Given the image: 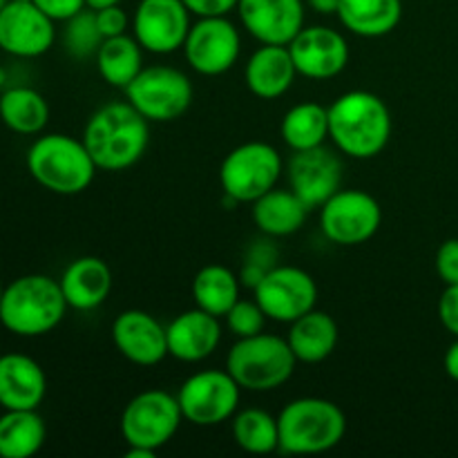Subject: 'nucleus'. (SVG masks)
Returning a JSON list of instances; mask_svg holds the SVG:
<instances>
[{
  "label": "nucleus",
  "mask_w": 458,
  "mask_h": 458,
  "mask_svg": "<svg viewBox=\"0 0 458 458\" xmlns=\"http://www.w3.org/2000/svg\"><path fill=\"white\" fill-rule=\"evenodd\" d=\"M81 139L98 170L121 173L132 168L146 155L150 121L132 103H107L89 116Z\"/></svg>",
  "instance_id": "nucleus-1"
},
{
  "label": "nucleus",
  "mask_w": 458,
  "mask_h": 458,
  "mask_svg": "<svg viewBox=\"0 0 458 458\" xmlns=\"http://www.w3.org/2000/svg\"><path fill=\"white\" fill-rule=\"evenodd\" d=\"M329 139L352 159H374L392 139L387 103L367 89H352L329 106Z\"/></svg>",
  "instance_id": "nucleus-2"
},
{
  "label": "nucleus",
  "mask_w": 458,
  "mask_h": 458,
  "mask_svg": "<svg viewBox=\"0 0 458 458\" xmlns=\"http://www.w3.org/2000/svg\"><path fill=\"white\" fill-rule=\"evenodd\" d=\"M67 309L58 280L31 273L4 286L0 325L21 338H38L61 325Z\"/></svg>",
  "instance_id": "nucleus-3"
},
{
  "label": "nucleus",
  "mask_w": 458,
  "mask_h": 458,
  "mask_svg": "<svg viewBox=\"0 0 458 458\" xmlns=\"http://www.w3.org/2000/svg\"><path fill=\"white\" fill-rule=\"evenodd\" d=\"M31 179L56 195H79L92 186L97 164L83 139L70 134H43L30 146L25 157Z\"/></svg>",
  "instance_id": "nucleus-4"
},
{
  "label": "nucleus",
  "mask_w": 458,
  "mask_h": 458,
  "mask_svg": "<svg viewBox=\"0 0 458 458\" xmlns=\"http://www.w3.org/2000/svg\"><path fill=\"white\" fill-rule=\"evenodd\" d=\"M280 452L284 454H325L340 445L347 432V416L335 403L318 396L295 398L277 416Z\"/></svg>",
  "instance_id": "nucleus-5"
},
{
  "label": "nucleus",
  "mask_w": 458,
  "mask_h": 458,
  "mask_svg": "<svg viewBox=\"0 0 458 458\" xmlns=\"http://www.w3.org/2000/svg\"><path fill=\"white\" fill-rule=\"evenodd\" d=\"M298 358L291 352L286 338L273 334H258L237 338L226 356V369L246 392H273L293 376Z\"/></svg>",
  "instance_id": "nucleus-6"
},
{
  "label": "nucleus",
  "mask_w": 458,
  "mask_h": 458,
  "mask_svg": "<svg viewBox=\"0 0 458 458\" xmlns=\"http://www.w3.org/2000/svg\"><path fill=\"white\" fill-rule=\"evenodd\" d=\"M282 155L264 141H249L233 148L219 165V183L235 204H253L277 186L282 177Z\"/></svg>",
  "instance_id": "nucleus-7"
},
{
  "label": "nucleus",
  "mask_w": 458,
  "mask_h": 458,
  "mask_svg": "<svg viewBox=\"0 0 458 458\" xmlns=\"http://www.w3.org/2000/svg\"><path fill=\"white\" fill-rule=\"evenodd\" d=\"M123 92L128 103H132L150 123L177 121L186 114L195 97L191 79L170 65L143 67Z\"/></svg>",
  "instance_id": "nucleus-8"
},
{
  "label": "nucleus",
  "mask_w": 458,
  "mask_h": 458,
  "mask_svg": "<svg viewBox=\"0 0 458 458\" xmlns=\"http://www.w3.org/2000/svg\"><path fill=\"white\" fill-rule=\"evenodd\" d=\"M182 420L177 396L164 389H146L125 405L121 414V434L128 447L157 452L173 441Z\"/></svg>",
  "instance_id": "nucleus-9"
},
{
  "label": "nucleus",
  "mask_w": 458,
  "mask_h": 458,
  "mask_svg": "<svg viewBox=\"0 0 458 458\" xmlns=\"http://www.w3.org/2000/svg\"><path fill=\"white\" fill-rule=\"evenodd\" d=\"M242 387L228 369H204L188 376L177 392L183 420L197 428H215L237 414Z\"/></svg>",
  "instance_id": "nucleus-10"
},
{
  "label": "nucleus",
  "mask_w": 458,
  "mask_h": 458,
  "mask_svg": "<svg viewBox=\"0 0 458 458\" xmlns=\"http://www.w3.org/2000/svg\"><path fill=\"white\" fill-rule=\"evenodd\" d=\"M383 224V208L367 191L340 188L320 206V228L325 237L340 246L369 242Z\"/></svg>",
  "instance_id": "nucleus-11"
},
{
  "label": "nucleus",
  "mask_w": 458,
  "mask_h": 458,
  "mask_svg": "<svg viewBox=\"0 0 458 458\" xmlns=\"http://www.w3.org/2000/svg\"><path fill=\"white\" fill-rule=\"evenodd\" d=\"M183 58L201 76H222L237 63L242 36L228 16L197 18L183 40Z\"/></svg>",
  "instance_id": "nucleus-12"
},
{
  "label": "nucleus",
  "mask_w": 458,
  "mask_h": 458,
  "mask_svg": "<svg viewBox=\"0 0 458 458\" xmlns=\"http://www.w3.org/2000/svg\"><path fill=\"white\" fill-rule=\"evenodd\" d=\"M253 298L264 309L268 320L291 325L316 309L318 284L302 268L277 264L259 282L258 289L253 291Z\"/></svg>",
  "instance_id": "nucleus-13"
},
{
  "label": "nucleus",
  "mask_w": 458,
  "mask_h": 458,
  "mask_svg": "<svg viewBox=\"0 0 458 458\" xmlns=\"http://www.w3.org/2000/svg\"><path fill=\"white\" fill-rule=\"evenodd\" d=\"M192 13L183 0H139L132 13V36L150 54H173L183 47Z\"/></svg>",
  "instance_id": "nucleus-14"
},
{
  "label": "nucleus",
  "mask_w": 458,
  "mask_h": 458,
  "mask_svg": "<svg viewBox=\"0 0 458 458\" xmlns=\"http://www.w3.org/2000/svg\"><path fill=\"white\" fill-rule=\"evenodd\" d=\"M56 27L31 0H9L0 12V49L16 58H38L52 49Z\"/></svg>",
  "instance_id": "nucleus-15"
},
{
  "label": "nucleus",
  "mask_w": 458,
  "mask_h": 458,
  "mask_svg": "<svg viewBox=\"0 0 458 458\" xmlns=\"http://www.w3.org/2000/svg\"><path fill=\"white\" fill-rule=\"evenodd\" d=\"M286 47L298 74L311 81L334 79L343 74L349 63L347 38L327 25L302 27Z\"/></svg>",
  "instance_id": "nucleus-16"
},
{
  "label": "nucleus",
  "mask_w": 458,
  "mask_h": 458,
  "mask_svg": "<svg viewBox=\"0 0 458 458\" xmlns=\"http://www.w3.org/2000/svg\"><path fill=\"white\" fill-rule=\"evenodd\" d=\"M289 188L307 204L309 210L320 208L343 183V164L338 155L325 146L293 152L286 165Z\"/></svg>",
  "instance_id": "nucleus-17"
},
{
  "label": "nucleus",
  "mask_w": 458,
  "mask_h": 458,
  "mask_svg": "<svg viewBox=\"0 0 458 458\" xmlns=\"http://www.w3.org/2000/svg\"><path fill=\"white\" fill-rule=\"evenodd\" d=\"M112 343L125 360L139 367H155L168 358L165 327L141 309H128L114 318Z\"/></svg>",
  "instance_id": "nucleus-18"
},
{
  "label": "nucleus",
  "mask_w": 458,
  "mask_h": 458,
  "mask_svg": "<svg viewBox=\"0 0 458 458\" xmlns=\"http://www.w3.org/2000/svg\"><path fill=\"white\" fill-rule=\"evenodd\" d=\"M235 12L262 45H289L304 27V0H240Z\"/></svg>",
  "instance_id": "nucleus-19"
},
{
  "label": "nucleus",
  "mask_w": 458,
  "mask_h": 458,
  "mask_svg": "<svg viewBox=\"0 0 458 458\" xmlns=\"http://www.w3.org/2000/svg\"><path fill=\"white\" fill-rule=\"evenodd\" d=\"M168 356L182 362H201L217 352L222 343V325L217 316L191 309L165 327Z\"/></svg>",
  "instance_id": "nucleus-20"
},
{
  "label": "nucleus",
  "mask_w": 458,
  "mask_h": 458,
  "mask_svg": "<svg viewBox=\"0 0 458 458\" xmlns=\"http://www.w3.org/2000/svg\"><path fill=\"white\" fill-rule=\"evenodd\" d=\"M47 394L45 371L25 353L0 356V407L3 410H38Z\"/></svg>",
  "instance_id": "nucleus-21"
},
{
  "label": "nucleus",
  "mask_w": 458,
  "mask_h": 458,
  "mask_svg": "<svg viewBox=\"0 0 458 458\" xmlns=\"http://www.w3.org/2000/svg\"><path fill=\"white\" fill-rule=\"evenodd\" d=\"M67 307L74 311H94L107 300L112 291V271L101 258L83 255L67 264L61 280Z\"/></svg>",
  "instance_id": "nucleus-22"
},
{
  "label": "nucleus",
  "mask_w": 458,
  "mask_h": 458,
  "mask_svg": "<svg viewBox=\"0 0 458 458\" xmlns=\"http://www.w3.org/2000/svg\"><path fill=\"white\" fill-rule=\"evenodd\" d=\"M298 70L286 45H262L250 54L246 63V88L264 101H273L286 94L293 85Z\"/></svg>",
  "instance_id": "nucleus-23"
},
{
  "label": "nucleus",
  "mask_w": 458,
  "mask_h": 458,
  "mask_svg": "<svg viewBox=\"0 0 458 458\" xmlns=\"http://www.w3.org/2000/svg\"><path fill=\"white\" fill-rule=\"evenodd\" d=\"M338 322L329 313L318 311V309L291 322V329L286 334L291 352L298 358V362H304V365H318L327 360L338 347Z\"/></svg>",
  "instance_id": "nucleus-24"
},
{
  "label": "nucleus",
  "mask_w": 458,
  "mask_h": 458,
  "mask_svg": "<svg viewBox=\"0 0 458 458\" xmlns=\"http://www.w3.org/2000/svg\"><path fill=\"white\" fill-rule=\"evenodd\" d=\"M309 208L293 191L273 188L253 201V222L262 235L289 237L307 222Z\"/></svg>",
  "instance_id": "nucleus-25"
},
{
  "label": "nucleus",
  "mask_w": 458,
  "mask_h": 458,
  "mask_svg": "<svg viewBox=\"0 0 458 458\" xmlns=\"http://www.w3.org/2000/svg\"><path fill=\"white\" fill-rule=\"evenodd\" d=\"M335 16L344 30L360 38L392 34L403 18V0H340Z\"/></svg>",
  "instance_id": "nucleus-26"
},
{
  "label": "nucleus",
  "mask_w": 458,
  "mask_h": 458,
  "mask_svg": "<svg viewBox=\"0 0 458 458\" xmlns=\"http://www.w3.org/2000/svg\"><path fill=\"white\" fill-rule=\"evenodd\" d=\"M47 438L38 410H4L0 416V458H30L38 454Z\"/></svg>",
  "instance_id": "nucleus-27"
},
{
  "label": "nucleus",
  "mask_w": 458,
  "mask_h": 458,
  "mask_svg": "<svg viewBox=\"0 0 458 458\" xmlns=\"http://www.w3.org/2000/svg\"><path fill=\"white\" fill-rule=\"evenodd\" d=\"M143 52L139 40L130 34L112 36L101 43L97 52V70L112 88L125 89L143 70Z\"/></svg>",
  "instance_id": "nucleus-28"
},
{
  "label": "nucleus",
  "mask_w": 458,
  "mask_h": 458,
  "mask_svg": "<svg viewBox=\"0 0 458 458\" xmlns=\"http://www.w3.org/2000/svg\"><path fill=\"white\" fill-rule=\"evenodd\" d=\"M240 277L224 264H208L199 268L192 280V298L197 309L210 316L224 318L240 300Z\"/></svg>",
  "instance_id": "nucleus-29"
},
{
  "label": "nucleus",
  "mask_w": 458,
  "mask_h": 458,
  "mask_svg": "<svg viewBox=\"0 0 458 458\" xmlns=\"http://www.w3.org/2000/svg\"><path fill=\"white\" fill-rule=\"evenodd\" d=\"M0 121L16 134H38L49 121V106L34 88H7L0 94Z\"/></svg>",
  "instance_id": "nucleus-30"
},
{
  "label": "nucleus",
  "mask_w": 458,
  "mask_h": 458,
  "mask_svg": "<svg viewBox=\"0 0 458 458\" xmlns=\"http://www.w3.org/2000/svg\"><path fill=\"white\" fill-rule=\"evenodd\" d=\"M280 132L293 152L325 146L329 139V107L316 101L298 103L284 114Z\"/></svg>",
  "instance_id": "nucleus-31"
},
{
  "label": "nucleus",
  "mask_w": 458,
  "mask_h": 458,
  "mask_svg": "<svg viewBox=\"0 0 458 458\" xmlns=\"http://www.w3.org/2000/svg\"><path fill=\"white\" fill-rule=\"evenodd\" d=\"M233 438L249 454H273L280 450V425L268 411L249 407L233 416Z\"/></svg>",
  "instance_id": "nucleus-32"
},
{
  "label": "nucleus",
  "mask_w": 458,
  "mask_h": 458,
  "mask_svg": "<svg viewBox=\"0 0 458 458\" xmlns=\"http://www.w3.org/2000/svg\"><path fill=\"white\" fill-rule=\"evenodd\" d=\"M106 40L97 22V12L94 9H81L72 18H67L63 27V47L72 58H89L97 56L98 47Z\"/></svg>",
  "instance_id": "nucleus-33"
},
{
  "label": "nucleus",
  "mask_w": 458,
  "mask_h": 458,
  "mask_svg": "<svg viewBox=\"0 0 458 458\" xmlns=\"http://www.w3.org/2000/svg\"><path fill=\"white\" fill-rule=\"evenodd\" d=\"M226 327L235 338H250V335L262 334L267 327V313L259 307L258 300H237L231 307V311L224 316Z\"/></svg>",
  "instance_id": "nucleus-34"
},
{
  "label": "nucleus",
  "mask_w": 458,
  "mask_h": 458,
  "mask_svg": "<svg viewBox=\"0 0 458 458\" xmlns=\"http://www.w3.org/2000/svg\"><path fill=\"white\" fill-rule=\"evenodd\" d=\"M277 262H280V250H277V246L268 240V235H264V240H255L253 244L246 249L244 262L242 264H250V267H258L268 273L271 268L277 267Z\"/></svg>",
  "instance_id": "nucleus-35"
},
{
  "label": "nucleus",
  "mask_w": 458,
  "mask_h": 458,
  "mask_svg": "<svg viewBox=\"0 0 458 458\" xmlns=\"http://www.w3.org/2000/svg\"><path fill=\"white\" fill-rule=\"evenodd\" d=\"M437 273L443 284H458V240H445L437 250Z\"/></svg>",
  "instance_id": "nucleus-36"
},
{
  "label": "nucleus",
  "mask_w": 458,
  "mask_h": 458,
  "mask_svg": "<svg viewBox=\"0 0 458 458\" xmlns=\"http://www.w3.org/2000/svg\"><path fill=\"white\" fill-rule=\"evenodd\" d=\"M97 22H98V30H101V34L106 36V38L125 34V30L132 27V18H128V13L121 9V4H112V7L98 9Z\"/></svg>",
  "instance_id": "nucleus-37"
},
{
  "label": "nucleus",
  "mask_w": 458,
  "mask_h": 458,
  "mask_svg": "<svg viewBox=\"0 0 458 458\" xmlns=\"http://www.w3.org/2000/svg\"><path fill=\"white\" fill-rule=\"evenodd\" d=\"M438 320L458 338V284H447L438 298Z\"/></svg>",
  "instance_id": "nucleus-38"
},
{
  "label": "nucleus",
  "mask_w": 458,
  "mask_h": 458,
  "mask_svg": "<svg viewBox=\"0 0 458 458\" xmlns=\"http://www.w3.org/2000/svg\"><path fill=\"white\" fill-rule=\"evenodd\" d=\"M43 13H47L54 22H65L81 9H85V0H31Z\"/></svg>",
  "instance_id": "nucleus-39"
},
{
  "label": "nucleus",
  "mask_w": 458,
  "mask_h": 458,
  "mask_svg": "<svg viewBox=\"0 0 458 458\" xmlns=\"http://www.w3.org/2000/svg\"><path fill=\"white\" fill-rule=\"evenodd\" d=\"M240 0H183L188 12L195 18H210V16H228L233 9H237Z\"/></svg>",
  "instance_id": "nucleus-40"
},
{
  "label": "nucleus",
  "mask_w": 458,
  "mask_h": 458,
  "mask_svg": "<svg viewBox=\"0 0 458 458\" xmlns=\"http://www.w3.org/2000/svg\"><path fill=\"white\" fill-rule=\"evenodd\" d=\"M443 367H445V374L458 383V338L447 347L445 358H443Z\"/></svg>",
  "instance_id": "nucleus-41"
},
{
  "label": "nucleus",
  "mask_w": 458,
  "mask_h": 458,
  "mask_svg": "<svg viewBox=\"0 0 458 458\" xmlns=\"http://www.w3.org/2000/svg\"><path fill=\"white\" fill-rule=\"evenodd\" d=\"M309 9H313L316 13H322V16H334L338 13L340 0H307Z\"/></svg>",
  "instance_id": "nucleus-42"
},
{
  "label": "nucleus",
  "mask_w": 458,
  "mask_h": 458,
  "mask_svg": "<svg viewBox=\"0 0 458 458\" xmlns=\"http://www.w3.org/2000/svg\"><path fill=\"white\" fill-rule=\"evenodd\" d=\"M112 4H121V0H85V7L94 9V12H98V9H106V7H112Z\"/></svg>",
  "instance_id": "nucleus-43"
},
{
  "label": "nucleus",
  "mask_w": 458,
  "mask_h": 458,
  "mask_svg": "<svg viewBox=\"0 0 458 458\" xmlns=\"http://www.w3.org/2000/svg\"><path fill=\"white\" fill-rule=\"evenodd\" d=\"M4 83H7V72H4L3 67H0V88H3Z\"/></svg>",
  "instance_id": "nucleus-44"
},
{
  "label": "nucleus",
  "mask_w": 458,
  "mask_h": 458,
  "mask_svg": "<svg viewBox=\"0 0 458 458\" xmlns=\"http://www.w3.org/2000/svg\"><path fill=\"white\" fill-rule=\"evenodd\" d=\"M3 293H4V286L0 284V304H3Z\"/></svg>",
  "instance_id": "nucleus-45"
},
{
  "label": "nucleus",
  "mask_w": 458,
  "mask_h": 458,
  "mask_svg": "<svg viewBox=\"0 0 458 458\" xmlns=\"http://www.w3.org/2000/svg\"><path fill=\"white\" fill-rule=\"evenodd\" d=\"M9 3V0H0V12H3V7H4V4H7Z\"/></svg>",
  "instance_id": "nucleus-46"
}]
</instances>
